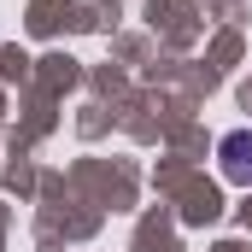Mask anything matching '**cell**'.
<instances>
[{"label":"cell","mask_w":252,"mask_h":252,"mask_svg":"<svg viewBox=\"0 0 252 252\" xmlns=\"http://www.w3.org/2000/svg\"><path fill=\"white\" fill-rule=\"evenodd\" d=\"M223 176H229V182H252V135L247 129L223 141Z\"/></svg>","instance_id":"obj_1"}]
</instances>
